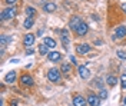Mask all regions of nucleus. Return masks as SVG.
I'll return each instance as SVG.
<instances>
[{
    "instance_id": "nucleus-5",
    "label": "nucleus",
    "mask_w": 126,
    "mask_h": 106,
    "mask_svg": "<svg viewBox=\"0 0 126 106\" xmlns=\"http://www.w3.org/2000/svg\"><path fill=\"white\" fill-rule=\"evenodd\" d=\"M126 37V26H118L115 29V39H123Z\"/></svg>"
},
{
    "instance_id": "nucleus-30",
    "label": "nucleus",
    "mask_w": 126,
    "mask_h": 106,
    "mask_svg": "<svg viewBox=\"0 0 126 106\" xmlns=\"http://www.w3.org/2000/svg\"><path fill=\"white\" fill-rule=\"evenodd\" d=\"M12 106H17V100H13L12 102Z\"/></svg>"
},
{
    "instance_id": "nucleus-12",
    "label": "nucleus",
    "mask_w": 126,
    "mask_h": 106,
    "mask_svg": "<svg viewBox=\"0 0 126 106\" xmlns=\"http://www.w3.org/2000/svg\"><path fill=\"white\" fill-rule=\"evenodd\" d=\"M47 59H49L50 62H59V60L62 59V55H60L59 52H50V53L47 55Z\"/></svg>"
},
{
    "instance_id": "nucleus-26",
    "label": "nucleus",
    "mask_w": 126,
    "mask_h": 106,
    "mask_svg": "<svg viewBox=\"0 0 126 106\" xmlns=\"http://www.w3.org/2000/svg\"><path fill=\"white\" fill-rule=\"evenodd\" d=\"M70 60H72V63H73V65H76V63H78V62H76V59H75V56H70Z\"/></svg>"
},
{
    "instance_id": "nucleus-1",
    "label": "nucleus",
    "mask_w": 126,
    "mask_h": 106,
    "mask_svg": "<svg viewBox=\"0 0 126 106\" xmlns=\"http://www.w3.org/2000/svg\"><path fill=\"white\" fill-rule=\"evenodd\" d=\"M62 72L59 70V69H50L49 72H47V77H49V80L53 82V83H57V82H60V77H62Z\"/></svg>"
},
{
    "instance_id": "nucleus-4",
    "label": "nucleus",
    "mask_w": 126,
    "mask_h": 106,
    "mask_svg": "<svg viewBox=\"0 0 126 106\" xmlns=\"http://www.w3.org/2000/svg\"><path fill=\"white\" fill-rule=\"evenodd\" d=\"M90 52V46L87 43H80V45H76V53L79 55H86Z\"/></svg>"
},
{
    "instance_id": "nucleus-18",
    "label": "nucleus",
    "mask_w": 126,
    "mask_h": 106,
    "mask_svg": "<svg viewBox=\"0 0 126 106\" xmlns=\"http://www.w3.org/2000/svg\"><path fill=\"white\" fill-rule=\"evenodd\" d=\"M106 83H108L109 86H112V88H113V86H116V85H118V79H116L113 75H109V76L106 77Z\"/></svg>"
},
{
    "instance_id": "nucleus-7",
    "label": "nucleus",
    "mask_w": 126,
    "mask_h": 106,
    "mask_svg": "<svg viewBox=\"0 0 126 106\" xmlns=\"http://www.w3.org/2000/svg\"><path fill=\"white\" fill-rule=\"evenodd\" d=\"M78 72H79V76H80L82 79H89V77H90V70L87 69L86 66H79Z\"/></svg>"
},
{
    "instance_id": "nucleus-20",
    "label": "nucleus",
    "mask_w": 126,
    "mask_h": 106,
    "mask_svg": "<svg viewBox=\"0 0 126 106\" xmlns=\"http://www.w3.org/2000/svg\"><path fill=\"white\" fill-rule=\"evenodd\" d=\"M70 65L69 63H62V66H60V72L62 73H64V75H67L69 72H70Z\"/></svg>"
},
{
    "instance_id": "nucleus-2",
    "label": "nucleus",
    "mask_w": 126,
    "mask_h": 106,
    "mask_svg": "<svg viewBox=\"0 0 126 106\" xmlns=\"http://www.w3.org/2000/svg\"><path fill=\"white\" fill-rule=\"evenodd\" d=\"M16 16V9L12 6H9V7H6V9H3L1 10V20H9V19H13V17Z\"/></svg>"
},
{
    "instance_id": "nucleus-22",
    "label": "nucleus",
    "mask_w": 126,
    "mask_h": 106,
    "mask_svg": "<svg viewBox=\"0 0 126 106\" xmlns=\"http://www.w3.org/2000/svg\"><path fill=\"white\" fill-rule=\"evenodd\" d=\"M116 55H118L119 59H122V60H126V52H125V50H120V49H119L118 52H116Z\"/></svg>"
},
{
    "instance_id": "nucleus-27",
    "label": "nucleus",
    "mask_w": 126,
    "mask_h": 106,
    "mask_svg": "<svg viewBox=\"0 0 126 106\" xmlns=\"http://www.w3.org/2000/svg\"><path fill=\"white\" fill-rule=\"evenodd\" d=\"M120 7L123 9V10H125V13H126V3H122V4H120Z\"/></svg>"
},
{
    "instance_id": "nucleus-19",
    "label": "nucleus",
    "mask_w": 126,
    "mask_h": 106,
    "mask_svg": "<svg viewBox=\"0 0 126 106\" xmlns=\"http://www.w3.org/2000/svg\"><path fill=\"white\" fill-rule=\"evenodd\" d=\"M39 53L42 55V56H45V55H49V47H47L45 43H42L39 46Z\"/></svg>"
},
{
    "instance_id": "nucleus-9",
    "label": "nucleus",
    "mask_w": 126,
    "mask_h": 106,
    "mask_svg": "<svg viewBox=\"0 0 126 106\" xmlns=\"http://www.w3.org/2000/svg\"><path fill=\"white\" fill-rule=\"evenodd\" d=\"M73 106H86L85 98H82L80 95H75L73 96Z\"/></svg>"
},
{
    "instance_id": "nucleus-11",
    "label": "nucleus",
    "mask_w": 126,
    "mask_h": 106,
    "mask_svg": "<svg viewBox=\"0 0 126 106\" xmlns=\"http://www.w3.org/2000/svg\"><path fill=\"white\" fill-rule=\"evenodd\" d=\"M34 40H36L34 34H32V33H27V34L24 36V39H23V43H24V46H32V45L34 43Z\"/></svg>"
},
{
    "instance_id": "nucleus-28",
    "label": "nucleus",
    "mask_w": 126,
    "mask_h": 106,
    "mask_svg": "<svg viewBox=\"0 0 126 106\" xmlns=\"http://www.w3.org/2000/svg\"><path fill=\"white\" fill-rule=\"evenodd\" d=\"M6 1H7L9 4H13V3H16V0H6Z\"/></svg>"
},
{
    "instance_id": "nucleus-6",
    "label": "nucleus",
    "mask_w": 126,
    "mask_h": 106,
    "mask_svg": "<svg viewBox=\"0 0 126 106\" xmlns=\"http://www.w3.org/2000/svg\"><path fill=\"white\" fill-rule=\"evenodd\" d=\"M20 83L24 85V86H33V85H34V80H33V77H32L30 75H22Z\"/></svg>"
},
{
    "instance_id": "nucleus-8",
    "label": "nucleus",
    "mask_w": 126,
    "mask_h": 106,
    "mask_svg": "<svg viewBox=\"0 0 126 106\" xmlns=\"http://www.w3.org/2000/svg\"><path fill=\"white\" fill-rule=\"evenodd\" d=\"M87 103L90 106H99L100 105V98L96 96V95H93V93H90V95L87 96Z\"/></svg>"
},
{
    "instance_id": "nucleus-17",
    "label": "nucleus",
    "mask_w": 126,
    "mask_h": 106,
    "mask_svg": "<svg viewBox=\"0 0 126 106\" xmlns=\"http://www.w3.org/2000/svg\"><path fill=\"white\" fill-rule=\"evenodd\" d=\"M33 26H34V19H33V17H27V19L23 22V27L24 29H32Z\"/></svg>"
},
{
    "instance_id": "nucleus-14",
    "label": "nucleus",
    "mask_w": 126,
    "mask_h": 106,
    "mask_svg": "<svg viewBox=\"0 0 126 106\" xmlns=\"http://www.w3.org/2000/svg\"><path fill=\"white\" fill-rule=\"evenodd\" d=\"M16 80V72L15 70H10L6 76H4V82L6 83H15Z\"/></svg>"
},
{
    "instance_id": "nucleus-10",
    "label": "nucleus",
    "mask_w": 126,
    "mask_h": 106,
    "mask_svg": "<svg viewBox=\"0 0 126 106\" xmlns=\"http://www.w3.org/2000/svg\"><path fill=\"white\" fill-rule=\"evenodd\" d=\"M43 10H45L46 13H53V12H56V3L46 1V3L43 4Z\"/></svg>"
},
{
    "instance_id": "nucleus-25",
    "label": "nucleus",
    "mask_w": 126,
    "mask_h": 106,
    "mask_svg": "<svg viewBox=\"0 0 126 106\" xmlns=\"http://www.w3.org/2000/svg\"><path fill=\"white\" fill-rule=\"evenodd\" d=\"M7 42H9V39L3 34V36H1V46H6V43H7Z\"/></svg>"
},
{
    "instance_id": "nucleus-29",
    "label": "nucleus",
    "mask_w": 126,
    "mask_h": 106,
    "mask_svg": "<svg viewBox=\"0 0 126 106\" xmlns=\"http://www.w3.org/2000/svg\"><path fill=\"white\" fill-rule=\"evenodd\" d=\"M32 53H33V50H32V49H29L27 52H26V55H32Z\"/></svg>"
},
{
    "instance_id": "nucleus-15",
    "label": "nucleus",
    "mask_w": 126,
    "mask_h": 106,
    "mask_svg": "<svg viewBox=\"0 0 126 106\" xmlns=\"http://www.w3.org/2000/svg\"><path fill=\"white\" fill-rule=\"evenodd\" d=\"M43 43L46 45L49 49H53V47H56V42L52 39V37H43Z\"/></svg>"
},
{
    "instance_id": "nucleus-3",
    "label": "nucleus",
    "mask_w": 126,
    "mask_h": 106,
    "mask_svg": "<svg viewBox=\"0 0 126 106\" xmlns=\"http://www.w3.org/2000/svg\"><path fill=\"white\" fill-rule=\"evenodd\" d=\"M73 30H75V33H76V34H79V36H85V34L87 33V30H89V26H87L86 23L82 20V22H80V23H79V25L76 26Z\"/></svg>"
},
{
    "instance_id": "nucleus-16",
    "label": "nucleus",
    "mask_w": 126,
    "mask_h": 106,
    "mask_svg": "<svg viewBox=\"0 0 126 106\" xmlns=\"http://www.w3.org/2000/svg\"><path fill=\"white\" fill-rule=\"evenodd\" d=\"M80 22H82V19H80L79 16H73V17L70 19V22H69V26H70V29H75V27H76V26H78Z\"/></svg>"
},
{
    "instance_id": "nucleus-21",
    "label": "nucleus",
    "mask_w": 126,
    "mask_h": 106,
    "mask_svg": "<svg viewBox=\"0 0 126 106\" xmlns=\"http://www.w3.org/2000/svg\"><path fill=\"white\" fill-rule=\"evenodd\" d=\"M36 13H37V12H36L34 7H32V6H27V7H26V15H27V17H33Z\"/></svg>"
},
{
    "instance_id": "nucleus-13",
    "label": "nucleus",
    "mask_w": 126,
    "mask_h": 106,
    "mask_svg": "<svg viewBox=\"0 0 126 106\" xmlns=\"http://www.w3.org/2000/svg\"><path fill=\"white\" fill-rule=\"evenodd\" d=\"M60 37H62V42H63V45H64V47H67V45H69V33H67L66 29L60 30Z\"/></svg>"
},
{
    "instance_id": "nucleus-23",
    "label": "nucleus",
    "mask_w": 126,
    "mask_h": 106,
    "mask_svg": "<svg viewBox=\"0 0 126 106\" xmlns=\"http://www.w3.org/2000/svg\"><path fill=\"white\" fill-rule=\"evenodd\" d=\"M108 96H109V93H108V90H105V89H100V92H99V98H100V99H108Z\"/></svg>"
},
{
    "instance_id": "nucleus-31",
    "label": "nucleus",
    "mask_w": 126,
    "mask_h": 106,
    "mask_svg": "<svg viewBox=\"0 0 126 106\" xmlns=\"http://www.w3.org/2000/svg\"><path fill=\"white\" fill-rule=\"evenodd\" d=\"M123 106H126V96H125V99H123Z\"/></svg>"
},
{
    "instance_id": "nucleus-24",
    "label": "nucleus",
    "mask_w": 126,
    "mask_h": 106,
    "mask_svg": "<svg viewBox=\"0 0 126 106\" xmlns=\"http://www.w3.org/2000/svg\"><path fill=\"white\" fill-rule=\"evenodd\" d=\"M120 86H122L123 89H126V73H123L120 76Z\"/></svg>"
}]
</instances>
